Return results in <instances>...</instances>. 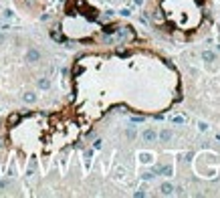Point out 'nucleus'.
I'll return each instance as SVG.
<instances>
[{"label":"nucleus","instance_id":"nucleus-1","mask_svg":"<svg viewBox=\"0 0 220 198\" xmlns=\"http://www.w3.org/2000/svg\"><path fill=\"white\" fill-rule=\"evenodd\" d=\"M27 61H28V63H36V61H40V51H36V49H28Z\"/></svg>","mask_w":220,"mask_h":198},{"label":"nucleus","instance_id":"nucleus-2","mask_svg":"<svg viewBox=\"0 0 220 198\" xmlns=\"http://www.w3.org/2000/svg\"><path fill=\"white\" fill-rule=\"evenodd\" d=\"M216 59H218V57H216V53H214V51H202V61L214 63Z\"/></svg>","mask_w":220,"mask_h":198},{"label":"nucleus","instance_id":"nucleus-3","mask_svg":"<svg viewBox=\"0 0 220 198\" xmlns=\"http://www.w3.org/2000/svg\"><path fill=\"white\" fill-rule=\"evenodd\" d=\"M143 140H146V142H156V140H158L156 130H152V127H149V130H146V131H143Z\"/></svg>","mask_w":220,"mask_h":198},{"label":"nucleus","instance_id":"nucleus-4","mask_svg":"<svg viewBox=\"0 0 220 198\" xmlns=\"http://www.w3.org/2000/svg\"><path fill=\"white\" fill-rule=\"evenodd\" d=\"M36 85H39L40 89H49V87H51V81H49L47 77H40L39 81H36Z\"/></svg>","mask_w":220,"mask_h":198},{"label":"nucleus","instance_id":"nucleus-5","mask_svg":"<svg viewBox=\"0 0 220 198\" xmlns=\"http://www.w3.org/2000/svg\"><path fill=\"white\" fill-rule=\"evenodd\" d=\"M160 140L162 142H170V140H172V131L170 130H162L160 131Z\"/></svg>","mask_w":220,"mask_h":198},{"label":"nucleus","instance_id":"nucleus-6","mask_svg":"<svg viewBox=\"0 0 220 198\" xmlns=\"http://www.w3.org/2000/svg\"><path fill=\"white\" fill-rule=\"evenodd\" d=\"M162 194H164V196H170V194H174V186H172V184H162Z\"/></svg>","mask_w":220,"mask_h":198},{"label":"nucleus","instance_id":"nucleus-7","mask_svg":"<svg viewBox=\"0 0 220 198\" xmlns=\"http://www.w3.org/2000/svg\"><path fill=\"white\" fill-rule=\"evenodd\" d=\"M22 99H24L27 103H34V101H36V95H34L33 91H27V93L22 95Z\"/></svg>","mask_w":220,"mask_h":198},{"label":"nucleus","instance_id":"nucleus-8","mask_svg":"<svg viewBox=\"0 0 220 198\" xmlns=\"http://www.w3.org/2000/svg\"><path fill=\"white\" fill-rule=\"evenodd\" d=\"M160 172L164 174V176H172V168H170V166H164V168H160Z\"/></svg>","mask_w":220,"mask_h":198},{"label":"nucleus","instance_id":"nucleus-9","mask_svg":"<svg viewBox=\"0 0 220 198\" xmlns=\"http://www.w3.org/2000/svg\"><path fill=\"white\" fill-rule=\"evenodd\" d=\"M141 162H152V156H149V154H141Z\"/></svg>","mask_w":220,"mask_h":198},{"label":"nucleus","instance_id":"nucleus-10","mask_svg":"<svg viewBox=\"0 0 220 198\" xmlns=\"http://www.w3.org/2000/svg\"><path fill=\"white\" fill-rule=\"evenodd\" d=\"M174 123H184V117H172Z\"/></svg>","mask_w":220,"mask_h":198},{"label":"nucleus","instance_id":"nucleus-11","mask_svg":"<svg viewBox=\"0 0 220 198\" xmlns=\"http://www.w3.org/2000/svg\"><path fill=\"white\" fill-rule=\"evenodd\" d=\"M198 130H200V131H206L208 130V123H200V125H198Z\"/></svg>","mask_w":220,"mask_h":198},{"label":"nucleus","instance_id":"nucleus-12","mask_svg":"<svg viewBox=\"0 0 220 198\" xmlns=\"http://www.w3.org/2000/svg\"><path fill=\"white\" fill-rule=\"evenodd\" d=\"M216 137H218V140H220V134H218V136H216Z\"/></svg>","mask_w":220,"mask_h":198}]
</instances>
